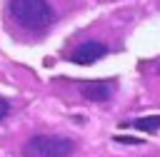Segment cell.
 <instances>
[{
    "label": "cell",
    "instance_id": "277c9868",
    "mask_svg": "<svg viewBox=\"0 0 160 157\" xmlns=\"http://www.w3.org/2000/svg\"><path fill=\"white\" fill-rule=\"evenodd\" d=\"M80 92H82V97L85 100H90V102H105V100H110V95H112V85L110 82H82L80 85Z\"/></svg>",
    "mask_w": 160,
    "mask_h": 157
},
{
    "label": "cell",
    "instance_id": "ba28073f",
    "mask_svg": "<svg viewBox=\"0 0 160 157\" xmlns=\"http://www.w3.org/2000/svg\"><path fill=\"white\" fill-rule=\"evenodd\" d=\"M158 75H160V67H158Z\"/></svg>",
    "mask_w": 160,
    "mask_h": 157
},
{
    "label": "cell",
    "instance_id": "8992f818",
    "mask_svg": "<svg viewBox=\"0 0 160 157\" xmlns=\"http://www.w3.org/2000/svg\"><path fill=\"white\" fill-rule=\"evenodd\" d=\"M8 112H10V102H8L5 97H0V120H5Z\"/></svg>",
    "mask_w": 160,
    "mask_h": 157
},
{
    "label": "cell",
    "instance_id": "7a4b0ae2",
    "mask_svg": "<svg viewBox=\"0 0 160 157\" xmlns=\"http://www.w3.org/2000/svg\"><path fill=\"white\" fill-rule=\"evenodd\" d=\"M75 150V142L60 135H35L25 142L28 157H68Z\"/></svg>",
    "mask_w": 160,
    "mask_h": 157
},
{
    "label": "cell",
    "instance_id": "3957f363",
    "mask_svg": "<svg viewBox=\"0 0 160 157\" xmlns=\"http://www.w3.org/2000/svg\"><path fill=\"white\" fill-rule=\"evenodd\" d=\"M105 52H108V47H105L102 42L88 40V42H80V45L70 52V62H75V65H92V62H98Z\"/></svg>",
    "mask_w": 160,
    "mask_h": 157
},
{
    "label": "cell",
    "instance_id": "52a82bcc",
    "mask_svg": "<svg viewBox=\"0 0 160 157\" xmlns=\"http://www.w3.org/2000/svg\"><path fill=\"white\" fill-rule=\"evenodd\" d=\"M115 142H125V145H138L140 140H135V137H120V135H118V137H115Z\"/></svg>",
    "mask_w": 160,
    "mask_h": 157
},
{
    "label": "cell",
    "instance_id": "6da1fadb",
    "mask_svg": "<svg viewBox=\"0 0 160 157\" xmlns=\"http://www.w3.org/2000/svg\"><path fill=\"white\" fill-rule=\"evenodd\" d=\"M10 15L25 30H42L55 17L48 0H10Z\"/></svg>",
    "mask_w": 160,
    "mask_h": 157
},
{
    "label": "cell",
    "instance_id": "5b68a950",
    "mask_svg": "<svg viewBox=\"0 0 160 157\" xmlns=\"http://www.w3.org/2000/svg\"><path fill=\"white\" fill-rule=\"evenodd\" d=\"M130 127H135V130H140V132H148V135H152V132H158L160 130V115H150V117H138Z\"/></svg>",
    "mask_w": 160,
    "mask_h": 157
}]
</instances>
